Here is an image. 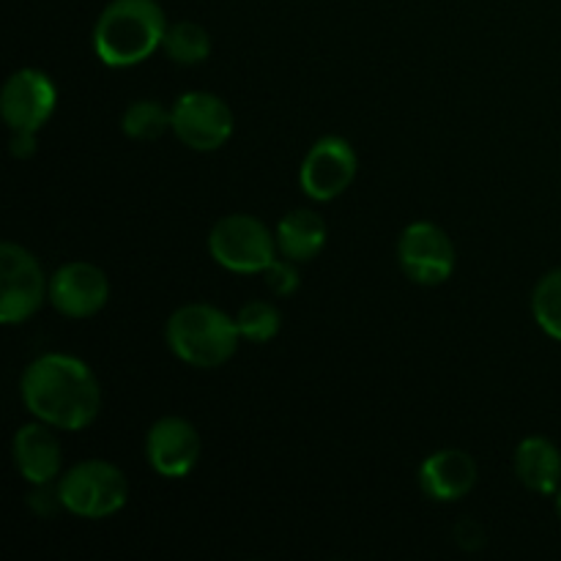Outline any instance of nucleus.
<instances>
[{"instance_id": "nucleus-17", "label": "nucleus", "mask_w": 561, "mask_h": 561, "mask_svg": "<svg viewBox=\"0 0 561 561\" xmlns=\"http://www.w3.org/2000/svg\"><path fill=\"white\" fill-rule=\"evenodd\" d=\"M162 53L179 66H201L211 55V36L203 25L192 20H181L168 25Z\"/></svg>"}, {"instance_id": "nucleus-7", "label": "nucleus", "mask_w": 561, "mask_h": 561, "mask_svg": "<svg viewBox=\"0 0 561 561\" xmlns=\"http://www.w3.org/2000/svg\"><path fill=\"white\" fill-rule=\"evenodd\" d=\"M398 263L411 283L436 288L453 277L458 266V252L442 225L420 219V222L405 225L400 233Z\"/></svg>"}, {"instance_id": "nucleus-21", "label": "nucleus", "mask_w": 561, "mask_h": 561, "mask_svg": "<svg viewBox=\"0 0 561 561\" xmlns=\"http://www.w3.org/2000/svg\"><path fill=\"white\" fill-rule=\"evenodd\" d=\"M263 277H266L268 290H272L274 296H279V299H288V296H294L301 285L299 263L288 261V257H283V255H277V261H274L272 266L263 272Z\"/></svg>"}, {"instance_id": "nucleus-5", "label": "nucleus", "mask_w": 561, "mask_h": 561, "mask_svg": "<svg viewBox=\"0 0 561 561\" xmlns=\"http://www.w3.org/2000/svg\"><path fill=\"white\" fill-rule=\"evenodd\" d=\"M214 263L236 274H263L279 255L277 233L252 214H228L208 233Z\"/></svg>"}, {"instance_id": "nucleus-10", "label": "nucleus", "mask_w": 561, "mask_h": 561, "mask_svg": "<svg viewBox=\"0 0 561 561\" xmlns=\"http://www.w3.org/2000/svg\"><path fill=\"white\" fill-rule=\"evenodd\" d=\"M203 442L184 416H162L146 433V460L164 480H184L201 463Z\"/></svg>"}, {"instance_id": "nucleus-1", "label": "nucleus", "mask_w": 561, "mask_h": 561, "mask_svg": "<svg viewBox=\"0 0 561 561\" xmlns=\"http://www.w3.org/2000/svg\"><path fill=\"white\" fill-rule=\"evenodd\" d=\"M22 403L33 420L55 431H82L102 411V387L91 367L69 354H44L20 378Z\"/></svg>"}, {"instance_id": "nucleus-9", "label": "nucleus", "mask_w": 561, "mask_h": 561, "mask_svg": "<svg viewBox=\"0 0 561 561\" xmlns=\"http://www.w3.org/2000/svg\"><path fill=\"white\" fill-rule=\"evenodd\" d=\"M359 157L340 135H327L312 142L299 168V186L310 201L329 203L343 195L356 179Z\"/></svg>"}, {"instance_id": "nucleus-23", "label": "nucleus", "mask_w": 561, "mask_h": 561, "mask_svg": "<svg viewBox=\"0 0 561 561\" xmlns=\"http://www.w3.org/2000/svg\"><path fill=\"white\" fill-rule=\"evenodd\" d=\"M557 513H559V518H561V488H559V493H557Z\"/></svg>"}, {"instance_id": "nucleus-13", "label": "nucleus", "mask_w": 561, "mask_h": 561, "mask_svg": "<svg viewBox=\"0 0 561 561\" xmlns=\"http://www.w3.org/2000/svg\"><path fill=\"white\" fill-rule=\"evenodd\" d=\"M416 480L431 502L453 504L474 491L480 480V466L466 449H438L422 460Z\"/></svg>"}, {"instance_id": "nucleus-2", "label": "nucleus", "mask_w": 561, "mask_h": 561, "mask_svg": "<svg viewBox=\"0 0 561 561\" xmlns=\"http://www.w3.org/2000/svg\"><path fill=\"white\" fill-rule=\"evenodd\" d=\"M168 25L157 0H110L93 27V53L110 69H129L162 49Z\"/></svg>"}, {"instance_id": "nucleus-16", "label": "nucleus", "mask_w": 561, "mask_h": 561, "mask_svg": "<svg viewBox=\"0 0 561 561\" xmlns=\"http://www.w3.org/2000/svg\"><path fill=\"white\" fill-rule=\"evenodd\" d=\"M274 233H277L279 255L296 263H310L327 247L329 225L312 208H294V211H288L279 219Z\"/></svg>"}, {"instance_id": "nucleus-8", "label": "nucleus", "mask_w": 561, "mask_h": 561, "mask_svg": "<svg viewBox=\"0 0 561 561\" xmlns=\"http://www.w3.org/2000/svg\"><path fill=\"white\" fill-rule=\"evenodd\" d=\"M170 113H173L170 131L192 151H219L233 137V110L217 93H181L173 107H170Z\"/></svg>"}, {"instance_id": "nucleus-3", "label": "nucleus", "mask_w": 561, "mask_h": 561, "mask_svg": "<svg viewBox=\"0 0 561 561\" xmlns=\"http://www.w3.org/2000/svg\"><path fill=\"white\" fill-rule=\"evenodd\" d=\"M164 340L175 359L197 370H217L228 365L241 343L236 316H228L219 307L195 301L184 305L168 318Z\"/></svg>"}, {"instance_id": "nucleus-6", "label": "nucleus", "mask_w": 561, "mask_h": 561, "mask_svg": "<svg viewBox=\"0 0 561 561\" xmlns=\"http://www.w3.org/2000/svg\"><path fill=\"white\" fill-rule=\"evenodd\" d=\"M49 301V279L36 255L14 241L0 244V321L16 327L36 316Z\"/></svg>"}, {"instance_id": "nucleus-12", "label": "nucleus", "mask_w": 561, "mask_h": 561, "mask_svg": "<svg viewBox=\"0 0 561 561\" xmlns=\"http://www.w3.org/2000/svg\"><path fill=\"white\" fill-rule=\"evenodd\" d=\"M110 301V277L88 261H71L49 277V305L71 321L93 318Z\"/></svg>"}, {"instance_id": "nucleus-18", "label": "nucleus", "mask_w": 561, "mask_h": 561, "mask_svg": "<svg viewBox=\"0 0 561 561\" xmlns=\"http://www.w3.org/2000/svg\"><path fill=\"white\" fill-rule=\"evenodd\" d=\"M170 124H173V113L157 99H137L124 110V118H121L124 135L137 142L159 140L164 131H170Z\"/></svg>"}, {"instance_id": "nucleus-20", "label": "nucleus", "mask_w": 561, "mask_h": 561, "mask_svg": "<svg viewBox=\"0 0 561 561\" xmlns=\"http://www.w3.org/2000/svg\"><path fill=\"white\" fill-rule=\"evenodd\" d=\"M531 316L537 327L561 343V268L542 274L531 290Z\"/></svg>"}, {"instance_id": "nucleus-19", "label": "nucleus", "mask_w": 561, "mask_h": 561, "mask_svg": "<svg viewBox=\"0 0 561 561\" xmlns=\"http://www.w3.org/2000/svg\"><path fill=\"white\" fill-rule=\"evenodd\" d=\"M236 327H239L241 340L255 345L272 343L274 337L283 329V312L277 305L266 299H252L247 305H241V310L236 312Z\"/></svg>"}, {"instance_id": "nucleus-4", "label": "nucleus", "mask_w": 561, "mask_h": 561, "mask_svg": "<svg viewBox=\"0 0 561 561\" xmlns=\"http://www.w3.org/2000/svg\"><path fill=\"white\" fill-rule=\"evenodd\" d=\"M58 493L69 515L102 520L126 507L129 480L115 463L93 458L66 469L58 480Z\"/></svg>"}, {"instance_id": "nucleus-11", "label": "nucleus", "mask_w": 561, "mask_h": 561, "mask_svg": "<svg viewBox=\"0 0 561 561\" xmlns=\"http://www.w3.org/2000/svg\"><path fill=\"white\" fill-rule=\"evenodd\" d=\"M55 104V82L38 69L14 71L0 91V113L11 131H42L53 118Z\"/></svg>"}, {"instance_id": "nucleus-22", "label": "nucleus", "mask_w": 561, "mask_h": 561, "mask_svg": "<svg viewBox=\"0 0 561 561\" xmlns=\"http://www.w3.org/2000/svg\"><path fill=\"white\" fill-rule=\"evenodd\" d=\"M36 135L38 131H11V153L16 159H27L36 153Z\"/></svg>"}, {"instance_id": "nucleus-14", "label": "nucleus", "mask_w": 561, "mask_h": 561, "mask_svg": "<svg viewBox=\"0 0 561 561\" xmlns=\"http://www.w3.org/2000/svg\"><path fill=\"white\" fill-rule=\"evenodd\" d=\"M11 458L22 480L31 485H49L64 474V447L55 436V427L42 420L22 425L14 433Z\"/></svg>"}, {"instance_id": "nucleus-15", "label": "nucleus", "mask_w": 561, "mask_h": 561, "mask_svg": "<svg viewBox=\"0 0 561 561\" xmlns=\"http://www.w3.org/2000/svg\"><path fill=\"white\" fill-rule=\"evenodd\" d=\"M515 474L537 496H557L561 488V449L551 438L529 436L515 449Z\"/></svg>"}]
</instances>
